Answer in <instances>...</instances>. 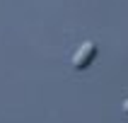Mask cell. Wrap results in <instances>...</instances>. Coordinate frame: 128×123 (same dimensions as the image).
<instances>
[{
    "instance_id": "obj_1",
    "label": "cell",
    "mask_w": 128,
    "mask_h": 123,
    "mask_svg": "<svg viewBox=\"0 0 128 123\" xmlns=\"http://www.w3.org/2000/svg\"><path fill=\"white\" fill-rule=\"evenodd\" d=\"M94 58H97V46H94L92 41H85L75 51V56H72V68H75V70H85V68L92 65Z\"/></svg>"
},
{
    "instance_id": "obj_2",
    "label": "cell",
    "mask_w": 128,
    "mask_h": 123,
    "mask_svg": "<svg viewBox=\"0 0 128 123\" xmlns=\"http://www.w3.org/2000/svg\"><path fill=\"white\" fill-rule=\"evenodd\" d=\"M123 114H126V116H128V99H126V101H123Z\"/></svg>"
}]
</instances>
